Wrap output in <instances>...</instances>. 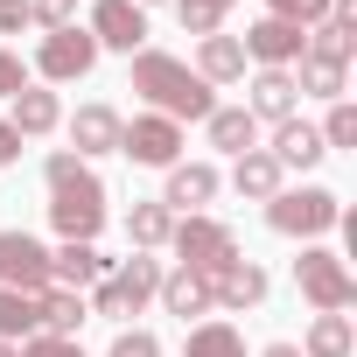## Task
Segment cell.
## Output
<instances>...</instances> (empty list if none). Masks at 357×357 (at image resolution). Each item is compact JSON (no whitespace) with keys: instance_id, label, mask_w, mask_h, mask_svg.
I'll return each instance as SVG.
<instances>
[{"instance_id":"obj_1","label":"cell","mask_w":357,"mask_h":357,"mask_svg":"<svg viewBox=\"0 0 357 357\" xmlns=\"http://www.w3.org/2000/svg\"><path fill=\"white\" fill-rule=\"evenodd\" d=\"M133 91L161 112V119H211L218 112V98H211V84L183 63V56H168V50H133Z\"/></svg>"},{"instance_id":"obj_2","label":"cell","mask_w":357,"mask_h":357,"mask_svg":"<svg viewBox=\"0 0 357 357\" xmlns=\"http://www.w3.org/2000/svg\"><path fill=\"white\" fill-rule=\"evenodd\" d=\"M50 225L63 231V238H77V245H91L98 231H105V183L77 161V154H50Z\"/></svg>"},{"instance_id":"obj_3","label":"cell","mask_w":357,"mask_h":357,"mask_svg":"<svg viewBox=\"0 0 357 357\" xmlns=\"http://www.w3.org/2000/svg\"><path fill=\"white\" fill-rule=\"evenodd\" d=\"M154 294H161V259L133 252V259L105 266V280H98V294H91V315H112V322H126V315H140Z\"/></svg>"},{"instance_id":"obj_4","label":"cell","mask_w":357,"mask_h":357,"mask_svg":"<svg viewBox=\"0 0 357 357\" xmlns=\"http://www.w3.org/2000/svg\"><path fill=\"white\" fill-rule=\"evenodd\" d=\"M168 245H175V266H190V273H204V280H218L231 259H238V238H231V225H218V218H175V231H168Z\"/></svg>"},{"instance_id":"obj_5","label":"cell","mask_w":357,"mask_h":357,"mask_svg":"<svg viewBox=\"0 0 357 357\" xmlns=\"http://www.w3.org/2000/svg\"><path fill=\"white\" fill-rule=\"evenodd\" d=\"M336 218H343V204L329 190H280V197H266V225L287 231V238H322V231H336Z\"/></svg>"},{"instance_id":"obj_6","label":"cell","mask_w":357,"mask_h":357,"mask_svg":"<svg viewBox=\"0 0 357 357\" xmlns=\"http://www.w3.org/2000/svg\"><path fill=\"white\" fill-rule=\"evenodd\" d=\"M294 280H301V294H308V308H315V315H343V308L357 301L350 266H343L336 252H322V245H308V252L294 259Z\"/></svg>"},{"instance_id":"obj_7","label":"cell","mask_w":357,"mask_h":357,"mask_svg":"<svg viewBox=\"0 0 357 357\" xmlns=\"http://www.w3.org/2000/svg\"><path fill=\"white\" fill-rule=\"evenodd\" d=\"M119 154H133L140 168H175L183 161V126L161 112H140L133 126H119Z\"/></svg>"},{"instance_id":"obj_8","label":"cell","mask_w":357,"mask_h":357,"mask_svg":"<svg viewBox=\"0 0 357 357\" xmlns=\"http://www.w3.org/2000/svg\"><path fill=\"white\" fill-rule=\"evenodd\" d=\"M91 63H98V43H91V29H77V22H70V29H50L43 50H36V70H43L50 84H70V77H84Z\"/></svg>"},{"instance_id":"obj_9","label":"cell","mask_w":357,"mask_h":357,"mask_svg":"<svg viewBox=\"0 0 357 357\" xmlns=\"http://www.w3.org/2000/svg\"><path fill=\"white\" fill-rule=\"evenodd\" d=\"M0 287L43 294L50 287V245L29 238V231H0Z\"/></svg>"},{"instance_id":"obj_10","label":"cell","mask_w":357,"mask_h":357,"mask_svg":"<svg viewBox=\"0 0 357 357\" xmlns=\"http://www.w3.org/2000/svg\"><path fill=\"white\" fill-rule=\"evenodd\" d=\"M301 50H308V29H294V22L259 15V22L245 29V56H252L259 70H287V63H301Z\"/></svg>"},{"instance_id":"obj_11","label":"cell","mask_w":357,"mask_h":357,"mask_svg":"<svg viewBox=\"0 0 357 357\" xmlns=\"http://www.w3.org/2000/svg\"><path fill=\"white\" fill-rule=\"evenodd\" d=\"M91 43L98 50H147V15L133 8V0H98L91 8Z\"/></svg>"},{"instance_id":"obj_12","label":"cell","mask_w":357,"mask_h":357,"mask_svg":"<svg viewBox=\"0 0 357 357\" xmlns=\"http://www.w3.org/2000/svg\"><path fill=\"white\" fill-rule=\"evenodd\" d=\"M211 197H218V168H211V161H175V168H168V197H161V204H168L175 218H197Z\"/></svg>"},{"instance_id":"obj_13","label":"cell","mask_w":357,"mask_h":357,"mask_svg":"<svg viewBox=\"0 0 357 357\" xmlns=\"http://www.w3.org/2000/svg\"><path fill=\"white\" fill-rule=\"evenodd\" d=\"M105 280V259H98V245H77V238H63V252H50V287H70V294H84V287H98Z\"/></svg>"},{"instance_id":"obj_14","label":"cell","mask_w":357,"mask_h":357,"mask_svg":"<svg viewBox=\"0 0 357 357\" xmlns=\"http://www.w3.org/2000/svg\"><path fill=\"white\" fill-rule=\"evenodd\" d=\"M119 112L112 105H77V119H70V140H77V161L84 154H119Z\"/></svg>"},{"instance_id":"obj_15","label":"cell","mask_w":357,"mask_h":357,"mask_svg":"<svg viewBox=\"0 0 357 357\" xmlns=\"http://www.w3.org/2000/svg\"><path fill=\"white\" fill-rule=\"evenodd\" d=\"M266 154H273L280 168H315L329 147H322V133H315V126L294 112V119H280V126H273V147H266Z\"/></svg>"},{"instance_id":"obj_16","label":"cell","mask_w":357,"mask_h":357,"mask_svg":"<svg viewBox=\"0 0 357 357\" xmlns=\"http://www.w3.org/2000/svg\"><path fill=\"white\" fill-rule=\"evenodd\" d=\"M161 308L190 322V315H211V308H218V294H211V280H204V273L175 266V273H161Z\"/></svg>"},{"instance_id":"obj_17","label":"cell","mask_w":357,"mask_h":357,"mask_svg":"<svg viewBox=\"0 0 357 357\" xmlns=\"http://www.w3.org/2000/svg\"><path fill=\"white\" fill-rule=\"evenodd\" d=\"M294 105H301L294 70H259V77H252V105H245L252 119H273V126H280V119H294Z\"/></svg>"},{"instance_id":"obj_18","label":"cell","mask_w":357,"mask_h":357,"mask_svg":"<svg viewBox=\"0 0 357 357\" xmlns=\"http://www.w3.org/2000/svg\"><path fill=\"white\" fill-rule=\"evenodd\" d=\"M231 183H238V197H252V204H266V197H280L287 190V168L266 154V147H252V154H238V168H231Z\"/></svg>"},{"instance_id":"obj_19","label":"cell","mask_w":357,"mask_h":357,"mask_svg":"<svg viewBox=\"0 0 357 357\" xmlns=\"http://www.w3.org/2000/svg\"><path fill=\"white\" fill-rule=\"evenodd\" d=\"M22 140H36V133H56L63 126V105H56V91H43V84H29V91H15V119H8Z\"/></svg>"},{"instance_id":"obj_20","label":"cell","mask_w":357,"mask_h":357,"mask_svg":"<svg viewBox=\"0 0 357 357\" xmlns=\"http://www.w3.org/2000/svg\"><path fill=\"white\" fill-rule=\"evenodd\" d=\"M197 77H204V84H231V77H245V43H238V36H204V50H197Z\"/></svg>"},{"instance_id":"obj_21","label":"cell","mask_w":357,"mask_h":357,"mask_svg":"<svg viewBox=\"0 0 357 357\" xmlns=\"http://www.w3.org/2000/svg\"><path fill=\"white\" fill-rule=\"evenodd\" d=\"M204 126H211V147H225V154H252L259 147V119L245 105H218Z\"/></svg>"},{"instance_id":"obj_22","label":"cell","mask_w":357,"mask_h":357,"mask_svg":"<svg viewBox=\"0 0 357 357\" xmlns=\"http://www.w3.org/2000/svg\"><path fill=\"white\" fill-rule=\"evenodd\" d=\"M211 294H218L225 308H259V301H266V273H259L252 259H231V266L211 280Z\"/></svg>"},{"instance_id":"obj_23","label":"cell","mask_w":357,"mask_h":357,"mask_svg":"<svg viewBox=\"0 0 357 357\" xmlns=\"http://www.w3.org/2000/svg\"><path fill=\"white\" fill-rule=\"evenodd\" d=\"M43 329V294H22V287H0V343H29Z\"/></svg>"},{"instance_id":"obj_24","label":"cell","mask_w":357,"mask_h":357,"mask_svg":"<svg viewBox=\"0 0 357 357\" xmlns=\"http://www.w3.org/2000/svg\"><path fill=\"white\" fill-rule=\"evenodd\" d=\"M91 322V301L84 294H70V287H43V329L50 336H77Z\"/></svg>"},{"instance_id":"obj_25","label":"cell","mask_w":357,"mask_h":357,"mask_svg":"<svg viewBox=\"0 0 357 357\" xmlns=\"http://www.w3.org/2000/svg\"><path fill=\"white\" fill-rule=\"evenodd\" d=\"M168 231H175V211H168V204H133V211H126V238H133L140 252L168 245Z\"/></svg>"},{"instance_id":"obj_26","label":"cell","mask_w":357,"mask_h":357,"mask_svg":"<svg viewBox=\"0 0 357 357\" xmlns=\"http://www.w3.org/2000/svg\"><path fill=\"white\" fill-rule=\"evenodd\" d=\"M343 70H350V63L301 50V77H294V91H315V98H343Z\"/></svg>"},{"instance_id":"obj_27","label":"cell","mask_w":357,"mask_h":357,"mask_svg":"<svg viewBox=\"0 0 357 357\" xmlns=\"http://www.w3.org/2000/svg\"><path fill=\"white\" fill-rule=\"evenodd\" d=\"M350 315H315L308 322V343H301V357H350Z\"/></svg>"},{"instance_id":"obj_28","label":"cell","mask_w":357,"mask_h":357,"mask_svg":"<svg viewBox=\"0 0 357 357\" xmlns=\"http://www.w3.org/2000/svg\"><path fill=\"white\" fill-rule=\"evenodd\" d=\"M190 357H245V336L231 322H197L190 329Z\"/></svg>"},{"instance_id":"obj_29","label":"cell","mask_w":357,"mask_h":357,"mask_svg":"<svg viewBox=\"0 0 357 357\" xmlns=\"http://www.w3.org/2000/svg\"><path fill=\"white\" fill-rule=\"evenodd\" d=\"M329 8H336V0H266V15H273V22H294V29L329 22Z\"/></svg>"},{"instance_id":"obj_30","label":"cell","mask_w":357,"mask_h":357,"mask_svg":"<svg viewBox=\"0 0 357 357\" xmlns=\"http://www.w3.org/2000/svg\"><path fill=\"white\" fill-rule=\"evenodd\" d=\"M315 133H322V147H350V140H357V105H350V98H336V105H329V119H322Z\"/></svg>"},{"instance_id":"obj_31","label":"cell","mask_w":357,"mask_h":357,"mask_svg":"<svg viewBox=\"0 0 357 357\" xmlns=\"http://www.w3.org/2000/svg\"><path fill=\"white\" fill-rule=\"evenodd\" d=\"M15 350H22V357H84V343H77V336H50V329H36V336H29V343H15Z\"/></svg>"},{"instance_id":"obj_32","label":"cell","mask_w":357,"mask_h":357,"mask_svg":"<svg viewBox=\"0 0 357 357\" xmlns=\"http://www.w3.org/2000/svg\"><path fill=\"white\" fill-rule=\"evenodd\" d=\"M175 15H183V29H190V36H218V22H225L211 0H175Z\"/></svg>"},{"instance_id":"obj_33","label":"cell","mask_w":357,"mask_h":357,"mask_svg":"<svg viewBox=\"0 0 357 357\" xmlns=\"http://www.w3.org/2000/svg\"><path fill=\"white\" fill-rule=\"evenodd\" d=\"M105 357H161V343H154V336H147V329H119V336H112V350H105Z\"/></svg>"},{"instance_id":"obj_34","label":"cell","mask_w":357,"mask_h":357,"mask_svg":"<svg viewBox=\"0 0 357 357\" xmlns=\"http://www.w3.org/2000/svg\"><path fill=\"white\" fill-rule=\"evenodd\" d=\"M29 15H36L43 29H70V22H77V0H29Z\"/></svg>"},{"instance_id":"obj_35","label":"cell","mask_w":357,"mask_h":357,"mask_svg":"<svg viewBox=\"0 0 357 357\" xmlns=\"http://www.w3.org/2000/svg\"><path fill=\"white\" fill-rule=\"evenodd\" d=\"M15 91H29V63L15 50H0V98H15Z\"/></svg>"},{"instance_id":"obj_36","label":"cell","mask_w":357,"mask_h":357,"mask_svg":"<svg viewBox=\"0 0 357 357\" xmlns=\"http://www.w3.org/2000/svg\"><path fill=\"white\" fill-rule=\"evenodd\" d=\"M36 15H29V0H0V36H22Z\"/></svg>"},{"instance_id":"obj_37","label":"cell","mask_w":357,"mask_h":357,"mask_svg":"<svg viewBox=\"0 0 357 357\" xmlns=\"http://www.w3.org/2000/svg\"><path fill=\"white\" fill-rule=\"evenodd\" d=\"M15 154H22V133H15V126H8V119H0V168H8V161H15Z\"/></svg>"},{"instance_id":"obj_38","label":"cell","mask_w":357,"mask_h":357,"mask_svg":"<svg viewBox=\"0 0 357 357\" xmlns=\"http://www.w3.org/2000/svg\"><path fill=\"white\" fill-rule=\"evenodd\" d=\"M259 357H301V350H294V343H266Z\"/></svg>"},{"instance_id":"obj_39","label":"cell","mask_w":357,"mask_h":357,"mask_svg":"<svg viewBox=\"0 0 357 357\" xmlns=\"http://www.w3.org/2000/svg\"><path fill=\"white\" fill-rule=\"evenodd\" d=\"M211 8H218V15H225V8H238V0H211Z\"/></svg>"},{"instance_id":"obj_40","label":"cell","mask_w":357,"mask_h":357,"mask_svg":"<svg viewBox=\"0 0 357 357\" xmlns=\"http://www.w3.org/2000/svg\"><path fill=\"white\" fill-rule=\"evenodd\" d=\"M133 8H140V15H147V8H161V0H133Z\"/></svg>"},{"instance_id":"obj_41","label":"cell","mask_w":357,"mask_h":357,"mask_svg":"<svg viewBox=\"0 0 357 357\" xmlns=\"http://www.w3.org/2000/svg\"><path fill=\"white\" fill-rule=\"evenodd\" d=\"M0 357H22V350H15V343H0Z\"/></svg>"}]
</instances>
